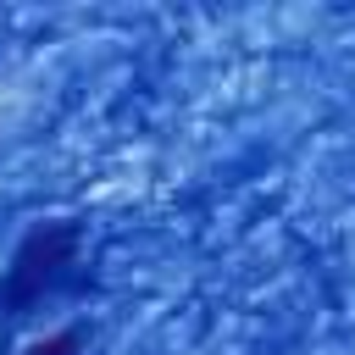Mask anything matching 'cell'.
<instances>
[{"instance_id":"obj_1","label":"cell","mask_w":355,"mask_h":355,"mask_svg":"<svg viewBox=\"0 0 355 355\" xmlns=\"http://www.w3.org/2000/svg\"><path fill=\"white\" fill-rule=\"evenodd\" d=\"M83 266V222L78 216H50V222H33L11 261L0 266V316L6 322H22L33 316L50 294H61Z\"/></svg>"},{"instance_id":"obj_2","label":"cell","mask_w":355,"mask_h":355,"mask_svg":"<svg viewBox=\"0 0 355 355\" xmlns=\"http://www.w3.org/2000/svg\"><path fill=\"white\" fill-rule=\"evenodd\" d=\"M17 355H89V327H83V322H67V327H55V333L22 344Z\"/></svg>"}]
</instances>
